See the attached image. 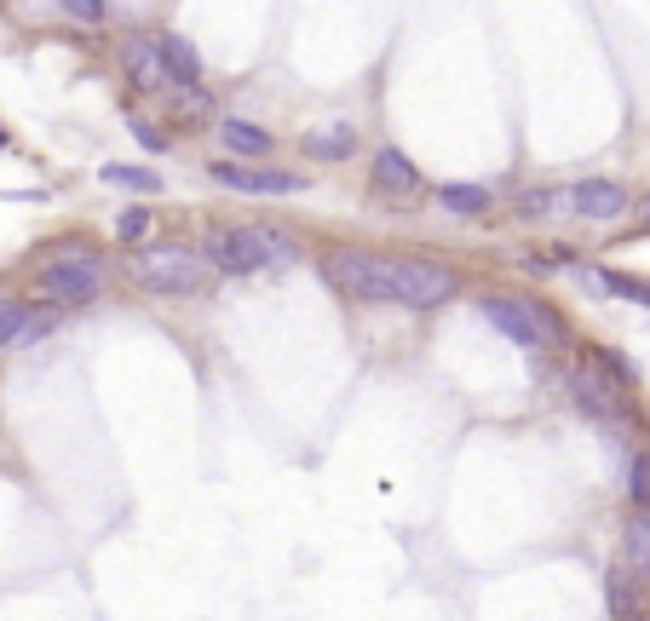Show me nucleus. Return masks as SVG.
<instances>
[{
	"mask_svg": "<svg viewBox=\"0 0 650 621\" xmlns=\"http://www.w3.org/2000/svg\"><path fill=\"white\" fill-rule=\"evenodd\" d=\"M645 213H650V196H645Z\"/></svg>",
	"mask_w": 650,
	"mask_h": 621,
	"instance_id": "nucleus-25",
	"label": "nucleus"
},
{
	"mask_svg": "<svg viewBox=\"0 0 650 621\" xmlns=\"http://www.w3.org/2000/svg\"><path fill=\"white\" fill-rule=\"evenodd\" d=\"M627 495L639 512H650V455H633L627 460Z\"/></svg>",
	"mask_w": 650,
	"mask_h": 621,
	"instance_id": "nucleus-20",
	"label": "nucleus"
},
{
	"mask_svg": "<svg viewBox=\"0 0 650 621\" xmlns=\"http://www.w3.org/2000/svg\"><path fill=\"white\" fill-rule=\"evenodd\" d=\"M58 12H64V18H75V23H104V18H110V6H104V0H64Z\"/></svg>",
	"mask_w": 650,
	"mask_h": 621,
	"instance_id": "nucleus-21",
	"label": "nucleus"
},
{
	"mask_svg": "<svg viewBox=\"0 0 650 621\" xmlns=\"http://www.w3.org/2000/svg\"><path fill=\"white\" fill-rule=\"evenodd\" d=\"M570 391H576V403L587 414H599V420H610V414H616V391L604 386L599 374H570Z\"/></svg>",
	"mask_w": 650,
	"mask_h": 621,
	"instance_id": "nucleus-16",
	"label": "nucleus"
},
{
	"mask_svg": "<svg viewBox=\"0 0 650 621\" xmlns=\"http://www.w3.org/2000/svg\"><path fill=\"white\" fill-rule=\"evenodd\" d=\"M121 75H127L139 92H162L167 87V64H162L156 35H133V41H121Z\"/></svg>",
	"mask_w": 650,
	"mask_h": 621,
	"instance_id": "nucleus-9",
	"label": "nucleus"
},
{
	"mask_svg": "<svg viewBox=\"0 0 650 621\" xmlns=\"http://www.w3.org/2000/svg\"><path fill=\"white\" fill-rule=\"evenodd\" d=\"M213 184L225 190H248V196H300L305 173H282V167H242V161H213Z\"/></svg>",
	"mask_w": 650,
	"mask_h": 621,
	"instance_id": "nucleus-7",
	"label": "nucleus"
},
{
	"mask_svg": "<svg viewBox=\"0 0 650 621\" xmlns=\"http://www.w3.org/2000/svg\"><path fill=\"white\" fill-rule=\"evenodd\" d=\"M300 150L311 161H346L351 150H357V127L351 121H328V127H311V133L300 138Z\"/></svg>",
	"mask_w": 650,
	"mask_h": 621,
	"instance_id": "nucleus-11",
	"label": "nucleus"
},
{
	"mask_svg": "<svg viewBox=\"0 0 650 621\" xmlns=\"http://www.w3.org/2000/svg\"><path fill=\"white\" fill-rule=\"evenodd\" d=\"M41 288L58 305H93L104 294V259H93V253H64V259H52L47 271H41Z\"/></svg>",
	"mask_w": 650,
	"mask_h": 621,
	"instance_id": "nucleus-6",
	"label": "nucleus"
},
{
	"mask_svg": "<svg viewBox=\"0 0 650 621\" xmlns=\"http://www.w3.org/2000/svg\"><path fill=\"white\" fill-rule=\"evenodd\" d=\"M484 317L495 322L512 345H524V351H547V345L564 340V322H558L541 299H524V294H489Z\"/></svg>",
	"mask_w": 650,
	"mask_h": 621,
	"instance_id": "nucleus-2",
	"label": "nucleus"
},
{
	"mask_svg": "<svg viewBox=\"0 0 650 621\" xmlns=\"http://www.w3.org/2000/svg\"><path fill=\"white\" fill-rule=\"evenodd\" d=\"M179 115H196V121H208V115H213V98H208L202 87H190L185 98H179Z\"/></svg>",
	"mask_w": 650,
	"mask_h": 621,
	"instance_id": "nucleus-23",
	"label": "nucleus"
},
{
	"mask_svg": "<svg viewBox=\"0 0 650 621\" xmlns=\"http://www.w3.org/2000/svg\"><path fill=\"white\" fill-rule=\"evenodd\" d=\"M374 190H386V196H415L420 190V167L397 144H386V150H374Z\"/></svg>",
	"mask_w": 650,
	"mask_h": 621,
	"instance_id": "nucleus-10",
	"label": "nucleus"
},
{
	"mask_svg": "<svg viewBox=\"0 0 650 621\" xmlns=\"http://www.w3.org/2000/svg\"><path fill=\"white\" fill-rule=\"evenodd\" d=\"M133 271H139V282L150 288V294H202L213 265L202 259V253H190V248L173 242V248H144Z\"/></svg>",
	"mask_w": 650,
	"mask_h": 621,
	"instance_id": "nucleus-4",
	"label": "nucleus"
},
{
	"mask_svg": "<svg viewBox=\"0 0 650 621\" xmlns=\"http://www.w3.org/2000/svg\"><path fill=\"white\" fill-rule=\"evenodd\" d=\"M438 202H443V213H455V219H484L495 196H489L484 184H438Z\"/></svg>",
	"mask_w": 650,
	"mask_h": 621,
	"instance_id": "nucleus-14",
	"label": "nucleus"
},
{
	"mask_svg": "<svg viewBox=\"0 0 650 621\" xmlns=\"http://www.w3.org/2000/svg\"><path fill=\"white\" fill-rule=\"evenodd\" d=\"M116 236H121V242H139V236H150V213H144V207H127V213L116 219Z\"/></svg>",
	"mask_w": 650,
	"mask_h": 621,
	"instance_id": "nucleus-22",
	"label": "nucleus"
},
{
	"mask_svg": "<svg viewBox=\"0 0 650 621\" xmlns=\"http://www.w3.org/2000/svg\"><path fill=\"white\" fill-rule=\"evenodd\" d=\"M104 184H121V190H144V196H156V190H162V173H150V167H104Z\"/></svg>",
	"mask_w": 650,
	"mask_h": 621,
	"instance_id": "nucleus-19",
	"label": "nucleus"
},
{
	"mask_svg": "<svg viewBox=\"0 0 650 621\" xmlns=\"http://www.w3.org/2000/svg\"><path fill=\"white\" fill-rule=\"evenodd\" d=\"M202 259L225 276H254V271H265V265H277V259L288 265V259H294V242L277 236V230H259V225H225V230L208 236Z\"/></svg>",
	"mask_w": 650,
	"mask_h": 621,
	"instance_id": "nucleus-1",
	"label": "nucleus"
},
{
	"mask_svg": "<svg viewBox=\"0 0 650 621\" xmlns=\"http://www.w3.org/2000/svg\"><path fill=\"white\" fill-rule=\"evenodd\" d=\"M133 133H139V144H150V150H162V144H167V138L156 133V127H144V121H133Z\"/></svg>",
	"mask_w": 650,
	"mask_h": 621,
	"instance_id": "nucleus-24",
	"label": "nucleus"
},
{
	"mask_svg": "<svg viewBox=\"0 0 650 621\" xmlns=\"http://www.w3.org/2000/svg\"><path fill=\"white\" fill-rule=\"evenodd\" d=\"M328 276H334V288L357 305H397V282H392V253H334L328 259Z\"/></svg>",
	"mask_w": 650,
	"mask_h": 621,
	"instance_id": "nucleus-3",
	"label": "nucleus"
},
{
	"mask_svg": "<svg viewBox=\"0 0 650 621\" xmlns=\"http://www.w3.org/2000/svg\"><path fill=\"white\" fill-rule=\"evenodd\" d=\"M518 213H524V219H553V213H570V190H564V184L524 190V196H518Z\"/></svg>",
	"mask_w": 650,
	"mask_h": 621,
	"instance_id": "nucleus-17",
	"label": "nucleus"
},
{
	"mask_svg": "<svg viewBox=\"0 0 650 621\" xmlns=\"http://www.w3.org/2000/svg\"><path fill=\"white\" fill-rule=\"evenodd\" d=\"M24 328H29V305L24 299H0V351H12L24 340Z\"/></svg>",
	"mask_w": 650,
	"mask_h": 621,
	"instance_id": "nucleus-18",
	"label": "nucleus"
},
{
	"mask_svg": "<svg viewBox=\"0 0 650 621\" xmlns=\"http://www.w3.org/2000/svg\"><path fill=\"white\" fill-rule=\"evenodd\" d=\"M622 558H627V570H639L650 575V512H633L622 529Z\"/></svg>",
	"mask_w": 650,
	"mask_h": 621,
	"instance_id": "nucleus-15",
	"label": "nucleus"
},
{
	"mask_svg": "<svg viewBox=\"0 0 650 621\" xmlns=\"http://www.w3.org/2000/svg\"><path fill=\"white\" fill-rule=\"evenodd\" d=\"M570 213L593 219V225H610V219L627 213V190L616 179H581V184H570Z\"/></svg>",
	"mask_w": 650,
	"mask_h": 621,
	"instance_id": "nucleus-8",
	"label": "nucleus"
},
{
	"mask_svg": "<svg viewBox=\"0 0 650 621\" xmlns=\"http://www.w3.org/2000/svg\"><path fill=\"white\" fill-rule=\"evenodd\" d=\"M162 46V64H167V81H179V87H202V58H196V46L185 35H156Z\"/></svg>",
	"mask_w": 650,
	"mask_h": 621,
	"instance_id": "nucleus-12",
	"label": "nucleus"
},
{
	"mask_svg": "<svg viewBox=\"0 0 650 621\" xmlns=\"http://www.w3.org/2000/svg\"><path fill=\"white\" fill-rule=\"evenodd\" d=\"M392 282H397V305L403 311H438L455 299V271H443L438 259H392Z\"/></svg>",
	"mask_w": 650,
	"mask_h": 621,
	"instance_id": "nucleus-5",
	"label": "nucleus"
},
{
	"mask_svg": "<svg viewBox=\"0 0 650 621\" xmlns=\"http://www.w3.org/2000/svg\"><path fill=\"white\" fill-rule=\"evenodd\" d=\"M219 144L231 150L225 161H242V156H265L271 150V133L254 127V121H219Z\"/></svg>",
	"mask_w": 650,
	"mask_h": 621,
	"instance_id": "nucleus-13",
	"label": "nucleus"
}]
</instances>
